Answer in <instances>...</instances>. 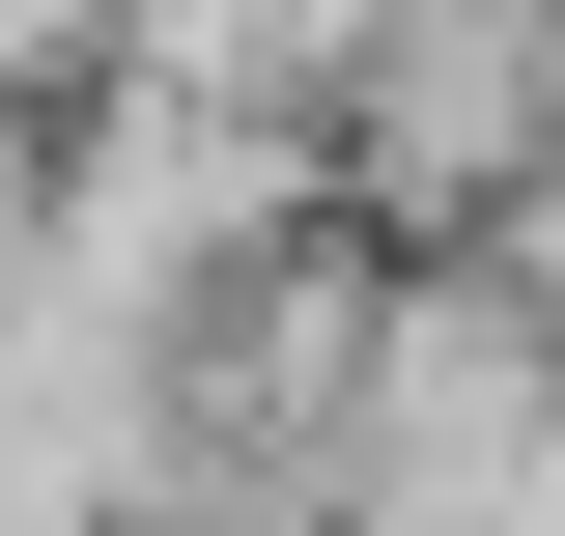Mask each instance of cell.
<instances>
[{
    "label": "cell",
    "mask_w": 565,
    "mask_h": 536,
    "mask_svg": "<svg viewBox=\"0 0 565 536\" xmlns=\"http://www.w3.org/2000/svg\"><path fill=\"white\" fill-rule=\"evenodd\" d=\"M57 85H114V0H0V114H57Z\"/></svg>",
    "instance_id": "cell-2"
},
{
    "label": "cell",
    "mask_w": 565,
    "mask_h": 536,
    "mask_svg": "<svg viewBox=\"0 0 565 536\" xmlns=\"http://www.w3.org/2000/svg\"><path fill=\"white\" fill-rule=\"evenodd\" d=\"M452 255H481V282H509V311H537V339H565V141H537V170H509V199H481V226H452Z\"/></svg>",
    "instance_id": "cell-1"
}]
</instances>
